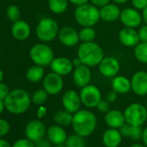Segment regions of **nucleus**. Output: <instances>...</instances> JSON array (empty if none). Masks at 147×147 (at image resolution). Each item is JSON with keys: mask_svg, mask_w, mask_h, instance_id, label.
Listing matches in <instances>:
<instances>
[{"mask_svg": "<svg viewBox=\"0 0 147 147\" xmlns=\"http://www.w3.org/2000/svg\"><path fill=\"white\" fill-rule=\"evenodd\" d=\"M97 118L94 113L87 109H80L73 114L72 127L75 133L87 138L97 127Z\"/></svg>", "mask_w": 147, "mask_h": 147, "instance_id": "1", "label": "nucleus"}, {"mask_svg": "<svg viewBox=\"0 0 147 147\" xmlns=\"http://www.w3.org/2000/svg\"><path fill=\"white\" fill-rule=\"evenodd\" d=\"M5 109L12 114H22L28 111L32 102L28 92L24 89H13L5 100Z\"/></svg>", "mask_w": 147, "mask_h": 147, "instance_id": "2", "label": "nucleus"}, {"mask_svg": "<svg viewBox=\"0 0 147 147\" xmlns=\"http://www.w3.org/2000/svg\"><path fill=\"white\" fill-rule=\"evenodd\" d=\"M77 56L81 59L82 64L92 67L98 66L105 57L103 49L96 42H82L77 50Z\"/></svg>", "mask_w": 147, "mask_h": 147, "instance_id": "3", "label": "nucleus"}, {"mask_svg": "<svg viewBox=\"0 0 147 147\" xmlns=\"http://www.w3.org/2000/svg\"><path fill=\"white\" fill-rule=\"evenodd\" d=\"M76 21L82 27H94L100 19V8L93 4H86L76 6L74 13Z\"/></svg>", "mask_w": 147, "mask_h": 147, "instance_id": "4", "label": "nucleus"}, {"mask_svg": "<svg viewBox=\"0 0 147 147\" xmlns=\"http://www.w3.org/2000/svg\"><path fill=\"white\" fill-rule=\"evenodd\" d=\"M59 26L56 21L51 18L41 19L36 28V37L42 42L53 41L59 33Z\"/></svg>", "mask_w": 147, "mask_h": 147, "instance_id": "5", "label": "nucleus"}, {"mask_svg": "<svg viewBox=\"0 0 147 147\" xmlns=\"http://www.w3.org/2000/svg\"><path fill=\"white\" fill-rule=\"evenodd\" d=\"M30 58L36 65L49 66L55 58L53 49L46 43L40 42L35 44L30 50Z\"/></svg>", "mask_w": 147, "mask_h": 147, "instance_id": "6", "label": "nucleus"}, {"mask_svg": "<svg viewBox=\"0 0 147 147\" xmlns=\"http://www.w3.org/2000/svg\"><path fill=\"white\" fill-rule=\"evenodd\" d=\"M125 123L142 126L147 120V108L140 103H132L129 105L124 111Z\"/></svg>", "mask_w": 147, "mask_h": 147, "instance_id": "7", "label": "nucleus"}, {"mask_svg": "<svg viewBox=\"0 0 147 147\" xmlns=\"http://www.w3.org/2000/svg\"><path fill=\"white\" fill-rule=\"evenodd\" d=\"M80 97L82 105L88 108H94L102 100L100 90L94 85L88 84L82 88L80 92Z\"/></svg>", "mask_w": 147, "mask_h": 147, "instance_id": "8", "label": "nucleus"}, {"mask_svg": "<svg viewBox=\"0 0 147 147\" xmlns=\"http://www.w3.org/2000/svg\"><path fill=\"white\" fill-rule=\"evenodd\" d=\"M64 82L62 76L51 72L46 75L42 80V88L49 94L55 95L61 93L63 88Z\"/></svg>", "mask_w": 147, "mask_h": 147, "instance_id": "9", "label": "nucleus"}, {"mask_svg": "<svg viewBox=\"0 0 147 147\" xmlns=\"http://www.w3.org/2000/svg\"><path fill=\"white\" fill-rule=\"evenodd\" d=\"M47 132L45 125L39 119H33L30 121L24 129L25 138L36 143L43 138Z\"/></svg>", "mask_w": 147, "mask_h": 147, "instance_id": "10", "label": "nucleus"}, {"mask_svg": "<svg viewBox=\"0 0 147 147\" xmlns=\"http://www.w3.org/2000/svg\"><path fill=\"white\" fill-rule=\"evenodd\" d=\"M100 75L107 78H113L120 70V63L115 58L112 56H105L98 65Z\"/></svg>", "mask_w": 147, "mask_h": 147, "instance_id": "11", "label": "nucleus"}, {"mask_svg": "<svg viewBox=\"0 0 147 147\" xmlns=\"http://www.w3.org/2000/svg\"><path fill=\"white\" fill-rule=\"evenodd\" d=\"M61 104L66 111L74 114L80 110L81 106L82 104L80 94L73 89L65 91L61 97Z\"/></svg>", "mask_w": 147, "mask_h": 147, "instance_id": "12", "label": "nucleus"}, {"mask_svg": "<svg viewBox=\"0 0 147 147\" xmlns=\"http://www.w3.org/2000/svg\"><path fill=\"white\" fill-rule=\"evenodd\" d=\"M119 20L125 27L137 28L138 27L143 19L142 15L135 8H125L120 12Z\"/></svg>", "mask_w": 147, "mask_h": 147, "instance_id": "13", "label": "nucleus"}, {"mask_svg": "<svg viewBox=\"0 0 147 147\" xmlns=\"http://www.w3.org/2000/svg\"><path fill=\"white\" fill-rule=\"evenodd\" d=\"M92 79V73L90 67L82 64L81 66L76 67L73 70V82L78 88H84L90 84Z\"/></svg>", "mask_w": 147, "mask_h": 147, "instance_id": "14", "label": "nucleus"}, {"mask_svg": "<svg viewBox=\"0 0 147 147\" xmlns=\"http://www.w3.org/2000/svg\"><path fill=\"white\" fill-rule=\"evenodd\" d=\"M57 36L60 42L66 47H74L80 41L79 32L71 26H64L61 28Z\"/></svg>", "mask_w": 147, "mask_h": 147, "instance_id": "15", "label": "nucleus"}, {"mask_svg": "<svg viewBox=\"0 0 147 147\" xmlns=\"http://www.w3.org/2000/svg\"><path fill=\"white\" fill-rule=\"evenodd\" d=\"M131 90L138 96H145L147 94V72L138 71L131 79Z\"/></svg>", "mask_w": 147, "mask_h": 147, "instance_id": "16", "label": "nucleus"}, {"mask_svg": "<svg viewBox=\"0 0 147 147\" xmlns=\"http://www.w3.org/2000/svg\"><path fill=\"white\" fill-rule=\"evenodd\" d=\"M49 66L52 72L57 74L61 76H67L74 70V65L72 61L67 57L62 56L54 58Z\"/></svg>", "mask_w": 147, "mask_h": 147, "instance_id": "17", "label": "nucleus"}, {"mask_svg": "<svg viewBox=\"0 0 147 147\" xmlns=\"http://www.w3.org/2000/svg\"><path fill=\"white\" fill-rule=\"evenodd\" d=\"M119 40L125 47H135L139 42L138 32L134 28L125 27L119 32Z\"/></svg>", "mask_w": 147, "mask_h": 147, "instance_id": "18", "label": "nucleus"}, {"mask_svg": "<svg viewBox=\"0 0 147 147\" xmlns=\"http://www.w3.org/2000/svg\"><path fill=\"white\" fill-rule=\"evenodd\" d=\"M122 139L123 136L119 129L109 127L102 135V143L106 147H119L121 144Z\"/></svg>", "mask_w": 147, "mask_h": 147, "instance_id": "19", "label": "nucleus"}, {"mask_svg": "<svg viewBox=\"0 0 147 147\" xmlns=\"http://www.w3.org/2000/svg\"><path fill=\"white\" fill-rule=\"evenodd\" d=\"M30 32L31 29L30 24L21 19L13 23L11 26V35L18 41H24L28 39L30 36Z\"/></svg>", "mask_w": 147, "mask_h": 147, "instance_id": "20", "label": "nucleus"}, {"mask_svg": "<svg viewBox=\"0 0 147 147\" xmlns=\"http://www.w3.org/2000/svg\"><path fill=\"white\" fill-rule=\"evenodd\" d=\"M105 123L110 128L119 129L125 123V119L124 113L118 109H111L105 113Z\"/></svg>", "mask_w": 147, "mask_h": 147, "instance_id": "21", "label": "nucleus"}, {"mask_svg": "<svg viewBox=\"0 0 147 147\" xmlns=\"http://www.w3.org/2000/svg\"><path fill=\"white\" fill-rule=\"evenodd\" d=\"M46 135H47L48 139L53 144H65V142L67 138V135L65 129H63L62 126L58 125L56 124L49 126L47 129Z\"/></svg>", "mask_w": 147, "mask_h": 147, "instance_id": "22", "label": "nucleus"}, {"mask_svg": "<svg viewBox=\"0 0 147 147\" xmlns=\"http://www.w3.org/2000/svg\"><path fill=\"white\" fill-rule=\"evenodd\" d=\"M120 9L117 4H107L103 7L100 8V19L107 23H113L119 19L120 17Z\"/></svg>", "mask_w": 147, "mask_h": 147, "instance_id": "23", "label": "nucleus"}, {"mask_svg": "<svg viewBox=\"0 0 147 147\" xmlns=\"http://www.w3.org/2000/svg\"><path fill=\"white\" fill-rule=\"evenodd\" d=\"M112 88L119 94H125L131 90V80L123 76H116L112 80Z\"/></svg>", "mask_w": 147, "mask_h": 147, "instance_id": "24", "label": "nucleus"}, {"mask_svg": "<svg viewBox=\"0 0 147 147\" xmlns=\"http://www.w3.org/2000/svg\"><path fill=\"white\" fill-rule=\"evenodd\" d=\"M119 131L123 138H128L135 141L140 140L142 138V134H143L142 126H136L125 123L119 128Z\"/></svg>", "mask_w": 147, "mask_h": 147, "instance_id": "25", "label": "nucleus"}, {"mask_svg": "<svg viewBox=\"0 0 147 147\" xmlns=\"http://www.w3.org/2000/svg\"><path fill=\"white\" fill-rule=\"evenodd\" d=\"M44 74H45L44 67L35 64L28 68V70L26 71V74H25V76H26V79L30 82L36 83V82H39L40 81L43 80Z\"/></svg>", "mask_w": 147, "mask_h": 147, "instance_id": "26", "label": "nucleus"}, {"mask_svg": "<svg viewBox=\"0 0 147 147\" xmlns=\"http://www.w3.org/2000/svg\"><path fill=\"white\" fill-rule=\"evenodd\" d=\"M53 119L55 123L58 125H61L62 127L68 126L72 125L73 121V113L64 110L57 111L53 115Z\"/></svg>", "mask_w": 147, "mask_h": 147, "instance_id": "27", "label": "nucleus"}, {"mask_svg": "<svg viewBox=\"0 0 147 147\" xmlns=\"http://www.w3.org/2000/svg\"><path fill=\"white\" fill-rule=\"evenodd\" d=\"M49 10L57 15L64 13L68 6V0H49Z\"/></svg>", "mask_w": 147, "mask_h": 147, "instance_id": "28", "label": "nucleus"}, {"mask_svg": "<svg viewBox=\"0 0 147 147\" xmlns=\"http://www.w3.org/2000/svg\"><path fill=\"white\" fill-rule=\"evenodd\" d=\"M135 58L143 64H147V42H140L134 47Z\"/></svg>", "mask_w": 147, "mask_h": 147, "instance_id": "29", "label": "nucleus"}, {"mask_svg": "<svg viewBox=\"0 0 147 147\" xmlns=\"http://www.w3.org/2000/svg\"><path fill=\"white\" fill-rule=\"evenodd\" d=\"M66 147H87L85 138L74 133L70 136H67V138L65 142Z\"/></svg>", "mask_w": 147, "mask_h": 147, "instance_id": "30", "label": "nucleus"}, {"mask_svg": "<svg viewBox=\"0 0 147 147\" xmlns=\"http://www.w3.org/2000/svg\"><path fill=\"white\" fill-rule=\"evenodd\" d=\"M96 30L93 27H82V29L79 31L80 41L82 42H93L96 37Z\"/></svg>", "mask_w": 147, "mask_h": 147, "instance_id": "31", "label": "nucleus"}, {"mask_svg": "<svg viewBox=\"0 0 147 147\" xmlns=\"http://www.w3.org/2000/svg\"><path fill=\"white\" fill-rule=\"evenodd\" d=\"M48 96H49V94L43 88L37 89L33 93V94L31 96L32 103H34L35 105H37V106L43 105L47 101Z\"/></svg>", "mask_w": 147, "mask_h": 147, "instance_id": "32", "label": "nucleus"}, {"mask_svg": "<svg viewBox=\"0 0 147 147\" xmlns=\"http://www.w3.org/2000/svg\"><path fill=\"white\" fill-rule=\"evenodd\" d=\"M6 17H7L8 20L12 23H15V22L20 20L21 12H20L19 8L15 5H10L6 10Z\"/></svg>", "mask_w": 147, "mask_h": 147, "instance_id": "33", "label": "nucleus"}, {"mask_svg": "<svg viewBox=\"0 0 147 147\" xmlns=\"http://www.w3.org/2000/svg\"><path fill=\"white\" fill-rule=\"evenodd\" d=\"M11 130V125L9 121L5 119L0 118V138H3L4 136L7 135Z\"/></svg>", "mask_w": 147, "mask_h": 147, "instance_id": "34", "label": "nucleus"}, {"mask_svg": "<svg viewBox=\"0 0 147 147\" xmlns=\"http://www.w3.org/2000/svg\"><path fill=\"white\" fill-rule=\"evenodd\" d=\"M11 147H36V144L31 140L28 139L27 138H20L17 140Z\"/></svg>", "mask_w": 147, "mask_h": 147, "instance_id": "35", "label": "nucleus"}, {"mask_svg": "<svg viewBox=\"0 0 147 147\" xmlns=\"http://www.w3.org/2000/svg\"><path fill=\"white\" fill-rule=\"evenodd\" d=\"M10 92H11V90H10L9 87L7 86V84H5V82L0 83V100L5 101V100L9 95Z\"/></svg>", "mask_w": 147, "mask_h": 147, "instance_id": "36", "label": "nucleus"}, {"mask_svg": "<svg viewBox=\"0 0 147 147\" xmlns=\"http://www.w3.org/2000/svg\"><path fill=\"white\" fill-rule=\"evenodd\" d=\"M96 108L98 109L99 112L102 113H107L109 110H111L110 108V102H108L107 100H101L98 106L96 107Z\"/></svg>", "mask_w": 147, "mask_h": 147, "instance_id": "37", "label": "nucleus"}, {"mask_svg": "<svg viewBox=\"0 0 147 147\" xmlns=\"http://www.w3.org/2000/svg\"><path fill=\"white\" fill-rule=\"evenodd\" d=\"M131 4L138 11H143L147 6V0H131Z\"/></svg>", "mask_w": 147, "mask_h": 147, "instance_id": "38", "label": "nucleus"}, {"mask_svg": "<svg viewBox=\"0 0 147 147\" xmlns=\"http://www.w3.org/2000/svg\"><path fill=\"white\" fill-rule=\"evenodd\" d=\"M138 36L140 42H147V24L140 27V29L138 30Z\"/></svg>", "mask_w": 147, "mask_h": 147, "instance_id": "39", "label": "nucleus"}, {"mask_svg": "<svg viewBox=\"0 0 147 147\" xmlns=\"http://www.w3.org/2000/svg\"><path fill=\"white\" fill-rule=\"evenodd\" d=\"M36 147H53V144L49 140V139H44L42 138L39 141L35 143Z\"/></svg>", "mask_w": 147, "mask_h": 147, "instance_id": "40", "label": "nucleus"}, {"mask_svg": "<svg viewBox=\"0 0 147 147\" xmlns=\"http://www.w3.org/2000/svg\"><path fill=\"white\" fill-rule=\"evenodd\" d=\"M117 98H118V93H116L114 90L108 92L106 95V100L110 103H113L117 100Z\"/></svg>", "mask_w": 147, "mask_h": 147, "instance_id": "41", "label": "nucleus"}, {"mask_svg": "<svg viewBox=\"0 0 147 147\" xmlns=\"http://www.w3.org/2000/svg\"><path fill=\"white\" fill-rule=\"evenodd\" d=\"M91 4L95 5L98 8H101L104 5H107L110 3V0H90Z\"/></svg>", "mask_w": 147, "mask_h": 147, "instance_id": "42", "label": "nucleus"}, {"mask_svg": "<svg viewBox=\"0 0 147 147\" xmlns=\"http://www.w3.org/2000/svg\"><path fill=\"white\" fill-rule=\"evenodd\" d=\"M46 113H47V108H46V107H44L43 105L39 106V107H38V109L36 111V116H37V118L42 119V118H43L46 115Z\"/></svg>", "mask_w": 147, "mask_h": 147, "instance_id": "43", "label": "nucleus"}, {"mask_svg": "<svg viewBox=\"0 0 147 147\" xmlns=\"http://www.w3.org/2000/svg\"><path fill=\"white\" fill-rule=\"evenodd\" d=\"M68 1H70L71 4L75 5L76 6H80V5H83L89 3L90 0H68Z\"/></svg>", "mask_w": 147, "mask_h": 147, "instance_id": "44", "label": "nucleus"}, {"mask_svg": "<svg viewBox=\"0 0 147 147\" xmlns=\"http://www.w3.org/2000/svg\"><path fill=\"white\" fill-rule=\"evenodd\" d=\"M143 144L147 147V126L143 129V134H142V138H141Z\"/></svg>", "mask_w": 147, "mask_h": 147, "instance_id": "45", "label": "nucleus"}, {"mask_svg": "<svg viewBox=\"0 0 147 147\" xmlns=\"http://www.w3.org/2000/svg\"><path fill=\"white\" fill-rule=\"evenodd\" d=\"M12 145L9 143L8 140L0 138V147H11Z\"/></svg>", "mask_w": 147, "mask_h": 147, "instance_id": "46", "label": "nucleus"}, {"mask_svg": "<svg viewBox=\"0 0 147 147\" xmlns=\"http://www.w3.org/2000/svg\"><path fill=\"white\" fill-rule=\"evenodd\" d=\"M72 62H73V65H74V67H78V66H81L82 64V61H81V59L77 56L76 58H75L73 61H72Z\"/></svg>", "mask_w": 147, "mask_h": 147, "instance_id": "47", "label": "nucleus"}, {"mask_svg": "<svg viewBox=\"0 0 147 147\" xmlns=\"http://www.w3.org/2000/svg\"><path fill=\"white\" fill-rule=\"evenodd\" d=\"M142 19L143 21L145 23V24H147V6L142 11Z\"/></svg>", "mask_w": 147, "mask_h": 147, "instance_id": "48", "label": "nucleus"}, {"mask_svg": "<svg viewBox=\"0 0 147 147\" xmlns=\"http://www.w3.org/2000/svg\"><path fill=\"white\" fill-rule=\"evenodd\" d=\"M5 109V102L3 101V100H0V114H1L3 112H4V110Z\"/></svg>", "mask_w": 147, "mask_h": 147, "instance_id": "49", "label": "nucleus"}, {"mask_svg": "<svg viewBox=\"0 0 147 147\" xmlns=\"http://www.w3.org/2000/svg\"><path fill=\"white\" fill-rule=\"evenodd\" d=\"M113 1L117 5H123V4H125L127 1H129V0H113Z\"/></svg>", "mask_w": 147, "mask_h": 147, "instance_id": "50", "label": "nucleus"}, {"mask_svg": "<svg viewBox=\"0 0 147 147\" xmlns=\"http://www.w3.org/2000/svg\"><path fill=\"white\" fill-rule=\"evenodd\" d=\"M4 77H5L4 72H3V70H2L1 68H0V83L3 82V81H4Z\"/></svg>", "mask_w": 147, "mask_h": 147, "instance_id": "51", "label": "nucleus"}, {"mask_svg": "<svg viewBox=\"0 0 147 147\" xmlns=\"http://www.w3.org/2000/svg\"><path fill=\"white\" fill-rule=\"evenodd\" d=\"M130 147H146V146L144 144H138V143H136V144H131Z\"/></svg>", "mask_w": 147, "mask_h": 147, "instance_id": "52", "label": "nucleus"}, {"mask_svg": "<svg viewBox=\"0 0 147 147\" xmlns=\"http://www.w3.org/2000/svg\"><path fill=\"white\" fill-rule=\"evenodd\" d=\"M53 147H66L65 144H54Z\"/></svg>", "mask_w": 147, "mask_h": 147, "instance_id": "53", "label": "nucleus"}, {"mask_svg": "<svg viewBox=\"0 0 147 147\" xmlns=\"http://www.w3.org/2000/svg\"><path fill=\"white\" fill-rule=\"evenodd\" d=\"M145 107H146V108H147V100H146V105H145Z\"/></svg>", "mask_w": 147, "mask_h": 147, "instance_id": "54", "label": "nucleus"}, {"mask_svg": "<svg viewBox=\"0 0 147 147\" xmlns=\"http://www.w3.org/2000/svg\"><path fill=\"white\" fill-rule=\"evenodd\" d=\"M0 58H1V53H0Z\"/></svg>", "mask_w": 147, "mask_h": 147, "instance_id": "55", "label": "nucleus"}]
</instances>
